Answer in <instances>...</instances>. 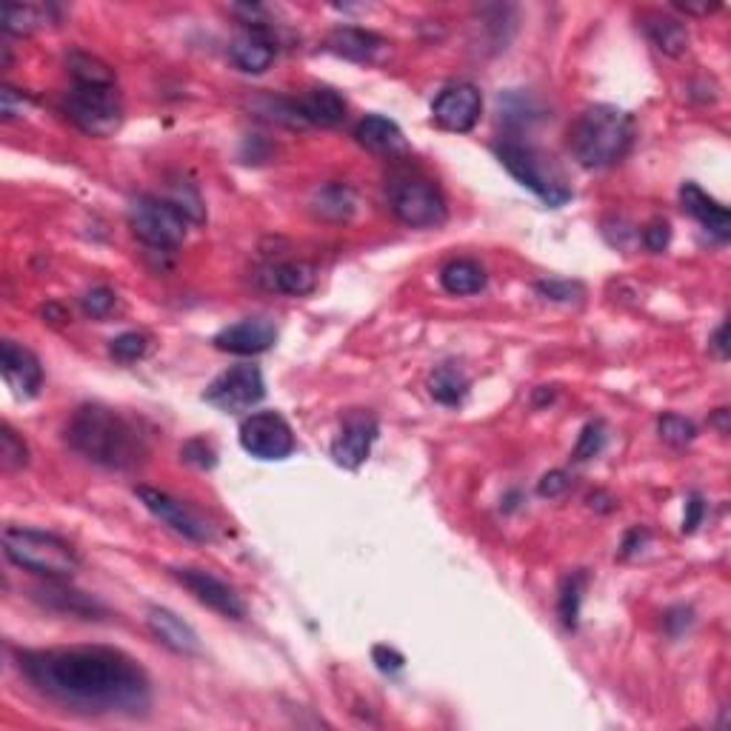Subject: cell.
I'll return each mask as SVG.
<instances>
[{
  "label": "cell",
  "mask_w": 731,
  "mask_h": 731,
  "mask_svg": "<svg viewBox=\"0 0 731 731\" xmlns=\"http://www.w3.org/2000/svg\"><path fill=\"white\" fill-rule=\"evenodd\" d=\"M18 672L37 695L80 715L141 718L152 706L146 668L121 649H29L18 652Z\"/></svg>",
  "instance_id": "obj_1"
},
{
  "label": "cell",
  "mask_w": 731,
  "mask_h": 731,
  "mask_svg": "<svg viewBox=\"0 0 731 731\" xmlns=\"http://www.w3.org/2000/svg\"><path fill=\"white\" fill-rule=\"evenodd\" d=\"M66 443L86 461L121 472L135 469L149 455V441L135 420L100 403H86L71 414Z\"/></svg>",
  "instance_id": "obj_2"
},
{
  "label": "cell",
  "mask_w": 731,
  "mask_h": 731,
  "mask_svg": "<svg viewBox=\"0 0 731 731\" xmlns=\"http://www.w3.org/2000/svg\"><path fill=\"white\" fill-rule=\"evenodd\" d=\"M634 143L632 114L609 103L583 109L568 129V149L586 169H606L620 164Z\"/></svg>",
  "instance_id": "obj_3"
},
{
  "label": "cell",
  "mask_w": 731,
  "mask_h": 731,
  "mask_svg": "<svg viewBox=\"0 0 731 731\" xmlns=\"http://www.w3.org/2000/svg\"><path fill=\"white\" fill-rule=\"evenodd\" d=\"M3 552L14 566L46 580H69L80 568V554L71 543L26 525H9L3 532Z\"/></svg>",
  "instance_id": "obj_4"
},
{
  "label": "cell",
  "mask_w": 731,
  "mask_h": 731,
  "mask_svg": "<svg viewBox=\"0 0 731 731\" xmlns=\"http://www.w3.org/2000/svg\"><path fill=\"white\" fill-rule=\"evenodd\" d=\"M497 157L509 169L511 178L518 180L520 186H525L529 192L538 195L546 207H566L568 200H572V186L566 184V175L561 171V166L554 164L549 155L534 149V146H523V143L514 141L500 143Z\"/></svg>",
  "instance_id": "obj_5"
},
{
  "label": "cell",
  "mask_w": 731,
  "mask_h": 731,
  "mask_svg": "<svg viewBox=\"0 0 731 731\" xmlns=\"http://www.w3.org/2000/svg\"><path fill=\"white\" fill-rule=\"evenodd\" d=\"M389 207L403 226L434 229L446 221L448 207L441 186L414 169H398L386 184Z\"/></svg>",
  "instance_id": "obj_6"
},
{
  "label": "cell",
  "mask_w": 731,
  "mask_h": 731,
  "mask_svg": "<svg viewBox=\"0 0 731 731\" xmlns=\"http://www.w3.org/2000/svg\"><path fill=\"white\" fill-rule=\"evenodd\" d=\"M129 226L141 243L155 252H175L184 246L189 221L166 198L141 195L129 203Z\"/></svg>",
  "instance_id": "obj_7"
},
{
  "label": "cell",
  "mask_w": 731,
  "mask_h": 731,
  "mask_svg": "<svg viewBox=\"0 0 731 731\" xmlns=\"http://www.w3.org/2000/svg\"><path fill=\"white\" fill-rule=\"evenodd\" d=\"M64 114L84 135L109 137L123 121L121 95L114 86H71L64 95Z\"/></svg>",
  "instance_id": "obj_8"
},
{
  "label": "cell",
  "mask_w": 731,
  "mask_h": 731,
  "mask_svg": "<svg viewBox=\"0 0 731 731\" xmlns=\"http://www.w3.org/2000/svg\"><path fill=\"white\" fill-rule=\"evenodd\" d=\"M203 398H207V403L218 406L221 412H248L252 406L266 398V380H263V372L257 366L243 363V366H232V369L214 377Z\"/></svg>",
  "instance_id": "obj_9"
},
{
  "label": "cell",
  "mask_w": 731,
  "mask_h": 731,
  "mask_svg": "<svg viewBox=\"0 0 731 731\" xmlns=\"http://www.w3.org/2000/svg\"><path fill=\"white\" fill-rule=\"evenodd\" d=\"M135 495L160 523L169 525L171 532H178L180 538L195 540V543H209V540H214L212 520L203 518L195 506L184 503L178 497H171L169 491L152 489V486H137Z\"/></svg>",
  "instance_id": "obj_10"
},
{
  "label": "cell",
  "mask_w": 731,
  "mask_h": 731,
  "mask_svg": "<svg viewBox=\"0 0 731 731\" xmlns=\"http://www.w3.org/2000/svg\"><path fill=\"white\" fill-rule=\"evenodd\" d=\"M241 446L257 461H286L295 452V432L280 412H257L243 420Z\"/></svg>",
  "instance_id": "obj_11"
},
{
  "label": "cell",
  "mask_w": 731,
  "mask_h": 731,
  "mask_svg": "<svg viewBox=\"0 0 731 731\" xmlns=\"http://www.w3.org/2000/svg\"><path fill=\"white\" fill-rule=\"evenodd\" d=\"M484 114V95L472 84L446 86L432 103V118L446 132H472Z\"/></svg>",
  "instance_id": "obj_12"
},
{
  "label": "cell",
  "mask_w": 731,
  "mask_h": 731,
  "mask_svg": "<svg viewBox=\"0 0 731 731\" xmlns=\"http://www.w3.org/2000/svg\"><path fill=\"white\" fill-rule=\"evenodd\" d=\"M377 418L372 412L355 409L343 418V427L337 438L332 441V457L343 469H361L366 457H369L372 446L377 441Z\"/></svg>",
  "instance_id": "obj_13"
},
{
  "label": "cell",
  "mask_w": 731,
  "mask_h": 731,
  "mask_svg": "<svg viewBox=\"0 0 731 731\" xmlns=\"http://www.w3.org/2000/svg\"><path fill=\"white\" fill-rule=\"evenodd\" d=\"M171 575L178 577L186 589L198 597L200 603L209 606V609L218 611V614H223V618H246V603H243V597L235 591V586H229L226 580L214 577L212 572H203V568H171Z\"/></svg>",
  "instance_id": "obj_14"
},
{
  "label": "cell",
  "mask_w": 731,
  "mask_h": 731,
  "mask_svg": "<svg viewBox=\"0 0 731 731\" xmlns=\"http://www.w3.org/2000/svg\"><path fill=\"white\" fill-rule=\"evenodd\" d=\"M0 369H3V380H7V386L18 400H32L41 391V361H37L35 352H29L21 343L3 341V346H0Z\"/></svg>",
  "instance_id": "obj_15"
},
{
  "label": "cell",
  "mask_w": 731,
  "mask_h": 731,
  "mask_svg": "<svg viewBox=\"0 0 731 731\" xmlns=\"http://www.w3.org/2000/svg\"><path fill=\"white\" fill-rule=\"evenodd\" d=\"M229 57L235 60L237 69L248 71V75H261L269 69L277 57V37L269 26H263V21L246 23L235 35L232 46H229Z\"/></svg>",
  "instance_id": "obj_16"
},
{
  "label": "cell",
  "mask_w": 731,
  "mask_h": 731,
  "mask_svg": "<svg viewBox=\"0 0 731 731\" xmlns=\"http://www.w3.org/2000/svg\"><path fill=\"white\" fill-rule=\"evenodd\" d=\"M277 343V329L269 318H246L214 334V348L229 355H263Z\"/></svg>",
  "instance_id": "obj_17"
},
{
  "label": "cell",
  "mask_w": 731,
  "mask_h": 731,
  "mask_svg": "<svg viewBox=\"0 0 731 731\" xmlns=\"http://www.w3.org/2000/svg\"><path fill=\"white\" fill-rule=\"evenodd\" d=\"M146 623H149V632L155 634L157 643L169 652L184 654V657H198L203 652L198 632L186 620H180L175 611L164 609V606H152L146 611Z\"/></svg>",
  "instance_id": "obj_18"
},
{
  "label": "cell",
  "mask_w": 731,
  "mask_h": 731,
  "mask_svg": "<svg viewBox=\"0 0 731 731\" xmlns=\"http://www.w3.org/2000/svg\"><path fill=\"white\" fill-rule=\"evenodd\" d=\"M680 203L683 209L695 218L706 232H711L720 241H729L731 237V214L729 209L720 203V200L709 198V195L700 189L697 184H683L680 189Z\"/></svg>",
  "instance_id": "obj_19"
},
{
  "label": "cell",
  "mask_w": 731,
  "mask_h": 731,
  "mask_svg": "<svg viewBox=\"0 0 731 731\" xmlns=\"http://www.w3.org/2000/svg\"><path fill=\"white\" fill-rule=\"evenodd\" d=\"M295 107H298L300 121L312 123V126L332 129L346 121V100H343L341 92L329 89V86L309 89V92L295 100Z\"/></svg>",
  "instance_id": "obj_20"
},
{
  "label": "cell",
  "mask_w": 731,
  "mask_h": 731,
  "mask_svg": "<svg viewBox=\"0 0 731 731\" xmlns=\"http://www.w3.org/2000/svg\"><path fill=\"white\" fill-rule=\"evenodd\" d=\"M355 137L361 146H366V149L375 152V155L398 157L409 152V143H406L398 123L384 118V114H369V118H363L355 129Z\"/></svg>",
  "instance_id": "obj_21"
},
{
  "label": "cell",
  "mask_w": 731,
  "mask_h": 731,
  "mask_svg": "<svg viewBox=\"0 0 731 731\" xmlns=\"http://www.w3.org/2000/svg\"><path fill=\"white\" fill-rule=\"evenodd\" d=\"M312 212L318 214L320 221L326 223H346L355 218L357 212V195L348 184H323L314 189L312 200H309Z\"/></svg>",
  "instance_id": "obj_22"
},
{
  "label": "cell",
  "mask_w": 731,
  "mask_h": 731,
  "mask_svg": "<svg viewBox=\"0 0 731 731\" xmlns=\"http://www.w3.org/2000/svg\"><path fill=\"white\" fill-rule=\"evenodd\" d=\"M60 583L64 580H49L43 589L35 591V597L43 606H49V609L66 611V614H78V618L86 620H95L100 618V614H107V606L98 603L95 597L84 595V591L78 589H66Z\"/></svg>",
  "instance_id": "obj_23"
},
{
  "label": "cell",
  "mask_w": 731,
  "mask_h": 731,
  "mask_svg": "<svg viewBox=\"0 0 731 731\" xmlns=\"http://www.w3.org/2000/svg\"><path fill=\"white\" fill-rule=\"evenodd\" d=\"M329 52H334L337 57H346V60H355V64H366L377 52L384 49V37L369 32V29L361 26H341L334 29L326 41Z\"/></svg>",
  "instance_id": "obj_24"
},
{
  "label": "cell",
  "mask_w": 731,
  "mask_h": 731,
  "mask_svg": "<svg viewBox=\"0 0 731 731\" xmlns=\"http://www.w3.org/2000/svg\"><path fill=\"white\" fill-rule=\"evenodd\" d=\"M266 286H269L272 291H280V295L300 298V295H309V291L318 286V269L306 261L277 263V266L269 269V275H266Z\"/></svg>",
  "instance_id": "obj_25"
},
{
  "label": "cell",
  "mask_w": 731,
  "mask_h": 731,
  "mask_svg": "<svg viewBox=\"0 0 731 731\" xmlns=\"http://www.w3.org/2000/svg\"><path fill=\"white\" fill-rule=\"evenodd\" d=\"M486 269L477 261L469 257H457V261H448L441 269V284L448 295H457V298H466V295H477V291L486 289Z\"/></svg>",
  "instance_id": "obj_26"
},
{
  "label": "cell",
  "mask_w": 731,
  "mask_h": 731,
  "mask_svg": "<svg viewBox=\"0 0 731 731\" xmlns=\"http://www.w3.org/2000/svg\"><path fill=\"white\" fill-rule=\"evenodd\" d=\"M643 29H646L649 41L663 52V55L680 57L689 52V32L680 21L668 18V14H646L643 18Z\"/></svg>",
  "instance_id": "obj_27"
},
{
  "label": "cell",
  "mask_w": 731,
  "mask_h": 731,
  "mask_svg": "<svg viewBox=\"0 0 731 731\" xmlns=\"http://www.w3.org/2000/svg\"><path fill=\"white\" fill-rule=\"evenodd\" d=\"M52 7H35V3H7L3 7V32L7 35H32L35 29L52 23Z\"/></svg>",
  "instance_id": "obj_28"
},
{
  "label": "cell",
  "mask_w": 731,
  "mask_h": 731,
  "mask_svg": "<svg viewBox=\"0 0 731 731\" xmlns=\"http://www.w3.org/2000/svg\"><path fill=\"white\" fill-rule=\"evenodd\" d=\"M429 391L432 398L443 406H457L466 395H469V377L463 375V369L446 363V366H438L429 377Z\"/></svg>",
  "instance_id": "obj_29"
},
{
  "label": "cell",
  "mask_w": 731,
  "mask_h": 731,
  "mask_svg": "<svg viewBox=\"0 0 731 731\" xmlns=\"http://www.w3.org/2000/svg\"><path fill=\"white\" fill-rule=\"evenodd\" d=\"M66 66H69L75 86H114V69L103 64L100 57L86 55V52H71Z\"/></svg>",
  "instance_id": "obj_30"
},
{
  "label": "cell",
  "mask_w": 731,
  "mask_h": 731,
  "mask_svg": "<svg viewBox=\"0 0 731 731\" xmlns=\"http://www.w3.org/2000/svg\"><path fill=\"white\" fill-rule=\"evenodd\" d=\"M166 200H169L171 207L178 209L180 214H184L186 221L189 223H203L207 221V207H203V198H200V192L195 189V184H189V180H175V184L169 186V195H166Z\"/></svg>",
  "instance_id": "obj_31"
},
{
  "label": "cell",
  "mask_w": 731,
  "mask_h": 731,
  "mask_svg": "<svg viewBox=\"0 0 731 731\" xmlns=\"http://www.w3.org/2000/svg\"><path fill=\"white\" fill-rule=\"evenodd\" d=\"M29 463V446L9 423L0 427V466L3 472H18Z\"/></svg>",
  "instance_id": "obj_32"
},
{
  "label": "cell",
  "mask_w": 731,
  "mask_h": 731,
  "mask_svg": "<svg viewBox=\"0 0 731 731\" xmlns=\"http://www.w3.org/2000/svg\"><path fill=\"white\" fill-rule=\"evenodd\" d=\"M152 337L143 332H123L109 343V355L121 363H135L149 355Z\"/></svg>",
  "instance_id": "obj_33"
},
{
  "label": "cell",
  "mask_w": 731,
  "mask_h": 731,
  "mask_svg": "<svg viewBox=\"0 0 731 731\" xmlns=\"http://www.w3.org/2000/svg\"><path fill=\"white\" fill-rule=\"evenodd\" d=\"M583 586H586V575L566 577L561 589V620L566 629H577V618H580V600H583Z\"/></svg>",
  "instance_id": "obj_34"
},
{
  "label": "cell",
  "mask_w": 731,
  "mask_h": 731,
  "mask_svg": "<svg viewBox=\"0 0 731 731\" xmlns=\"http://www.w3.org/2000/svg\"><path fill=\"white\" fill-rule=\"evenodd\" d=\"M657 432H661V438L668 443V446H689V443L697 438L695 423L675 412L663 414V418L657 420Z\"/></svg>",
  "instance_id": "obj_35"
},
{
  "label": "cell",
  "mask_w": 731,
  "mask_h": 731,
  "mask_svg": "<svg viewBox=\"0 0 731 731\" xmlns=\"http://www.w3.org/2000/svg\"><path fill=\"white\" fill-rule=\"evenodd\" d=\"M114 303H118V295H114L112 289H107V286H95V289H89L80 298V309H84L86 318H107L109 312L114 309Z\"/></svg>",
  "instance_id": "obj_36"
},
{
  "label": "cell",
  "mask_w": 731,
  "mask_h": 731,
  "mask_svg": "<svg viewBox=\"0 0 731 731\" xmlns=\"http://www.w3.org/2000/svg\"><path fill=\"white\" fill-rule=\"evenodd\" d=\"M603 446H606V427L600 420H595V423H589V427L580 432V441H577L575 446V461H591V457H597L603 452Z\"/></svg>",
  "instance_id": "obj_37"
},
{
  "label": "cell",
  "mask_w": 731,
  "mask_h": 731,
  "mask_svg": "<svg viewBox=\"0 0 731 731\" xmlns=\"http://www.w3.org/2000/svg\"><path fill=\"white\" fill-rule=\"evenodd\" d=\"M534 289L546 300H557V303H575L583 298V286L572 284V280H540Z\"/></svg>",
  "instance_id": "obj_38"
},
{
  "label": "cell",
  "mask_w": 731,
  "mask_h": 731,
  "mask_svg": "<svg viewBox=\"0 0 731 731\" xmlns=\"http://www.w3.org/2000/svg\"><path fill=\"white\" fill-rule=\"evenodd\" d=\"M668 241H672V226L666 221H652L643 229V246L649 252H666Z\"/></svg>",
  "instance_id": "obj_39"
},
{
  "label": "cell",
  "mask_w": 731,
  "mask_h": 731,
  "mask_svg": "<svg viewBox=\"0 0 731 731\" xmlns=\"http://www.w3.org/2000/svg\"><path fill=\"white\" fill-rule=\"evenodd\" d=\"M184 461L195 463V466H200V469H212L214 452L207 441H192L184 446Z\"/></svg>",
  "instance_id": "obj_40"
},
{
  "label": "cell",
  "mask_w": 731,
  "mask_h": 731,
  "mask_svg": "<svg viewBox=\"0 0 731 731\" xmlns=\"http://www.w3.org/2000/svg\"><path fill=\"white\" fill-rule=\"evenodd\" d=\"M23 109H26V98L18 89H12V86H3V92H0V112H3V118L12 121V118L23 114Z\"/></svg>",
  "instance_id": "obj_41"
},
{
  "label": "cell",
  "mask_w": 731,
  "mask_h": 731,
  "mask_svg": "<svg viewBox=\"0 0 731 731\" xmlns=\"http://www.w3.org/2000/svg\"><path fill=\"white\" fill-rule=\"evenodd\" d=\"M372 657H375V663L380 672H400L406 663L403 654L395 652V649H389V646H375L372 649Z\"/></svg>",
  "instance_id": "obj_42"
},
{
  "label": "cell",
  "mask_w": 731,
  "mask_h": 731,
  "mask_svg": "<svg viewBox=\"0 0 731 731\" xmlns=\"http://www.w3.org/2000/svg\"><path fill=\"white\" fill-rule=\"evenodd\" d=\"M568 486H572V480H568L566 472H549V475L540 480L538 491L543 497H561Z\"/></svg>",
  "instance_id": "obj_43"
},
{
  "label": "cell",
  "mask_w": 731,
  "mask_h": 731,
  "mask_svg": "<svg viewBox=\"0 0 731 731\" xmlns=\"http://www.w3.org/2000/svg\"><path fill=\"white\" fill-rule=\"evenodd\" d=\"M704 514H706L704 500H700V497H697V495H691L689 503H686V518H683V532H686V534L695 532L697 525H700V520H704Z\"/></svg>",
  "instance_id": "obj_44"
},
{
  "label": "cell",
  "mask_w": 731,
  "mask_h": 731,
  "mask_svg": "<svg viewBox=\"0 0 731 731\" xmlns=\"http://www.w3.org/2000/svg\"><path fill=\"white\" fill-rule=\"evenodd\" d=\"M649 534L643 532V529H632V532H629V538H625V543H623V554L625 557H629V554H634L638 552L640 546H643V540H646Z\"/></svg>",
  "instance_id": "obj_45"
},
{
  "label": "cell",
  "mask_w": 731,
  "mask_h": 731,
  "mask_svg": "<svg viewBox=\"0 0 731 731\" xmlns=\"http://www.w3.org/2000/svg\"><path fill=\"white\" fill-rule=\"evenodd\" d=\"M711 348H715L720 357L729 355V346H726V323H720L718 332H715V337H711Z\"/></svg>",
  "instance_id": "obj_46"
},
{
  "label": "cell",
  "mask_w": 731,
  "mask_h": 731,
  "mask_svg": "<svg viewBox=\"0 0 731 731\" xmlns=\"http://www.w3.org/2000/svg\"><path fill=\"white\" fill-rule=\"evenodd\" d=\"M43 318H52V323H66L69 314H66L64 309H57V306H46V309H43Z\"/></svg>",
  "instance_id": "obj_47"
},
{
  "label": "cell",
  "mask_w": 731,
  "mask_h": 731,
  "mask_svg": "<svg viewBox=\"0 0 731 731\" xmlns=\"http://www.w3.org/2000/svg\"><path fill=\"white\" fill-rule=\"evenodd\" d=\"M726 418H729V412H726V409H720L718 412V427H720V432H729V427H726Z\"/></svg>",
  "instance_id": "obj_48"
}]
</instances>
